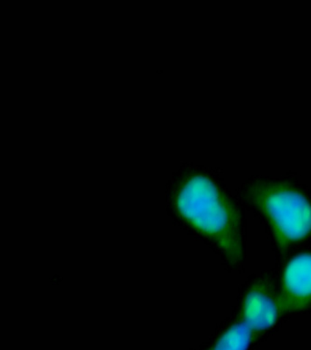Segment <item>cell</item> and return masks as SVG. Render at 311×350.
<instances>
[{
    "label": "cell",
    "instance_id": "1",
    "mask_svg": "<svg viewBox=\"0 0 311 350\" xmlns=\"http://www.w3.org/2000/svg\"><path fill=\"white\" fill-rule=\"evenodd\" d=\"M166 210L177 227L217 254L228 272H245V211L217 174L200 166L180 168L167 185Z\"/></svg>",
    "mask_w": 311,
    "mask_h": 350
},
{
    "label": "cell",
    "instance_id": "2",
    "mask_svg": "<svg viewBox=\"0 0 311 350\" xmlns=\"http://www.w3.org/2000/svg\"><path fill=\"white\" fill-rule=\"evenodd\" d=\"M236 198L263 224L275 267L311 247L310 193L297 178L250 177L239 186Z\"/></svg>",
    "mask_w": 311,
    "mask_h": 350
},
{
    "label": "cell",
    "instance_id": "3",
    "mask_svg": "<svg viewBox=\"0 0 311 350\" xmlns=\"http://www.w3.org/2000/svg\"><path fill=\"white\" fill-rule=\"evenodd\" d=\"M233 312L256 335L280 327L283 320L278 268L262 270L248 276L239 287Z\"/></svg>",
    "mask_w": 311,
    "mask_h": 350
},
{
    "label": "cell",
    "instance_id": "4",
    "mask_svg": "<svg viewBox=\"0 0 311 350\" xmlns=\"http://www.w3.org/2000/svg\"><path fill=\"white\" fill-rule=\"evenodd\" d=\"M310 248L299 252L280 267H275L278 270V295L283 322L296 314L310 313Z\"/></svg>",
    "mask_w": 311,
    "mask_h": 350
},
{
    "label": "cell",
    "instance_id": "5",
    "mask_svg": "<svg viewBox=\"0 0 311 350\" xmlns=\"http://www.w3.org/2000/svg\"><path fill=\"white\" fill-rule=\"evenodd\" d=\"M255 336L232 311L231 316L223 321L222 332L213 350H248Z\"/></svg>",
    "mask_w": 311,
    "mask_h": 350
}]
</instances>
